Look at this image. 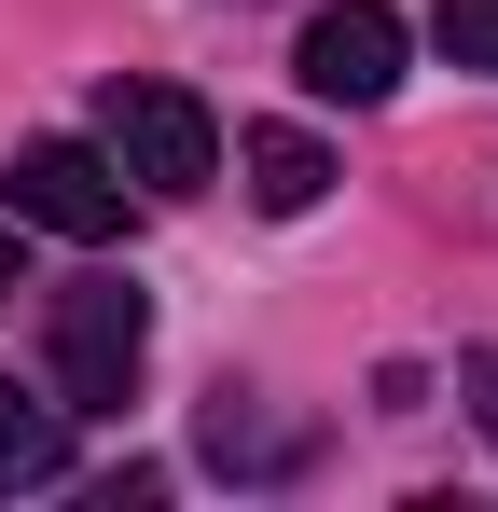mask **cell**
<instances>
[{
  "instance_id": "obj_9",
  "label": "cell",
  "mask_w": 498,
  "mask_h": 512,
  "mask_svg": "<svg viewBox=\"0 0 498 512\" xmlns=\"http://www.w3.org/2000/svg\"><path fill=\"white\" fill-rule=\"evenodd\" d=\"M471 416H485V443H498V346H471Z\"/></svg>"
},
{
  "instance_id": "obj_7",
  "label": "cell",
  "mask_w": 498,
  "mask_h": 512,
  "mask_svg": "<svg viewBox=\"0 0 498 512\" xmlns=\"http://www.w3.org/2000/svg\"><path fill=\"white\" fill-rule=\"evenodd\" d=\"M208 457H222V471H291V443H277V429L249 416L236 388H222V402H208Z\"/></svg>"
},
{
  "instance_id": "obj_3",
  "label": "cell",
  "mask_w": 498,
  "mask_h": 512,
  "mask_svg": "<svg viewBox=\"0 0 498 512\" xmlns=\"http://www.w3.org/2000/svg\"><path fill=\"white\" fill-rule=\"evenodd\" d=\"M14 222H42V236H70V250H111L125 236V167L97 153V139H14Z\"/></svg>"
},
{
  "instance_id": "obj_6",
  "label": "cell",
  "mask_w": 498,
  "mask_h": 512,
  "mask_svg": "<svg viewBox=\"0 0 498 512\" xmlns=\"http://www.w3.org/2000/svg\"><path fill=\"white\" fill-rule=\"evenodd\" d=\"M70 471V402H14L0 388V485H56Z\"/></svg>"
},
{
  "instance_id": "obj_10",
  "label": "cell",
  "mask_w": 498,
  "mask_h": 512,
  "mask_svg": "<svg viewBox=\"0 0 498 512\" xmlns=\"http://www.w3.org/2000/svg\"><path fill=\"white\" fill-rule=\"evenodd\" d=\"M0 291H14V236H0Z\"/></svg>"
},
{
  "instance_id": "obj_4",
  "label": "cell",
  "mask_w": 498,
  "mask_h": 512,
  "mask_svg": "<svg viewBox=\"0 0 498 512\" xmlns=\"http://www.w3.org/2000/svg\"><path fill=\"white\" fill-rule=\"evenodd\" d=\"M291 70H305V97H346V111H374V97L402 84V14H388V0H319Z\"/></svg>"
},
{
  "instance_id": "obj_8",
  "label": "cell",
  "mask_w": 498,
  "mask_h": 512,
  "mask_svg": "<svg viewBox=\"0 0 498 512\" xmlns=\"http://www.w3.org/2000/svg\"><path fill=\"white\" fill-rule=\"evenodd\" d=\"M429 28H443V56H457V70H485V84H498V0H443Z\"/></svg>"
},
{
  "instance_id": "obj_2",
  "label": "cell",
  "mask_w": 498,
  "mask_h": 512,
  "mask_svg": "<svg viewBox=\"0 0 498 512\" xmlns=\"http://www.w3.org/2000/svg\"><path fill=\"white\" fill-rule=\"evenodd\" d=\"M139 360H153V305L125 277H70L56 291V402L70 416H125Z\"/></svg>"
},
{
  "instance_id": "obj_5",
  "label": "cell",
  "mask_w": 498,
  "mask_h": 512,
  "mask_svg": "<svg viewBox=\"0 0 498 512\" xmlns=\"http://www.w3.org/2000/svg\"><path fill=\"white\" fill-rule=\"evenodd\" d=\"M236 167H249V208H277V222H305V208L332 194V153L305 139V125H249Z\"/></svg>"
},
{
  "instance_id": "obj_1",
  "label": "cell",
  "mask_w": 498,
  "mask_h": 512,
  "mask_svg": "<svg viewBox=\"0 0 498 512\" xmlns=\"http://www.w3.org/2000/svg\"><path fill=\"white\" fill-rule=\"evenodd\" d=\"M97 153L139 180V194H208V180H222V125H208L194 84L111 70V84H97Z\"/></svg>"
}]
</instances>
